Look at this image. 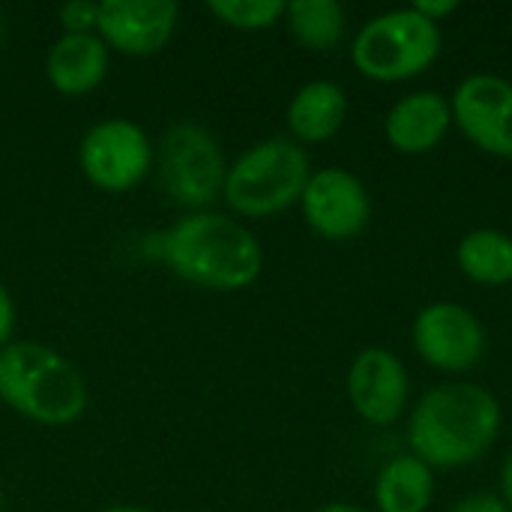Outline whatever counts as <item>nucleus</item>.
Here are the masks:
<instances>
[{
	"mask_svg": "<svg viewBox=\"0 0 512 512\" xmlns=\"http://www.w3.org/2000/svg\"><path fill=\"white\" fill-rule=\"evenodd\" d=\"M159 258L183 282L204 291H243L264 273L258 237L234 216L198 210L180 216L156 237Z\"/></svg>",
	"mask_w": 512,
	"mask_h": 512,
	"instance_id": "1",
	"label": "nucleus"
},
{
	"mask_svg": "<svg viewBox=\"0 0 512 512\" xmlns=\"http://www.w3.org/2000/svg\"><path fill=\"white\" fill-rule=\"evenodd\" d=\"M501 402L480 384L432 387L411 411L408 444L429 468H462L483 459L501 435Z\"/></svg>",
	"mask_w": 512,
	"mask_h": 512,
	"instance_id": "2",
	"label": "nucleus"
},
{
	"mask_svg": "<svg viewBox=\"0 0 512 512\" xmlns=\"http://www.w3.org/2000/svg\"><path fill=\"white\" fill-rule=\"evenodd\" d=\"M0 402L18 417L39 426H69L90 402L87 384L60 351L12 339L0 351Z\"/></svg>",
	"mask_w": 512,
	"mask_h": 512,
	"instance_id": "3",
	"label": "nucleus"
},
{
	"mask_svg": "<svg viewBox=\"0 0 512 512\" xmlns=\"http://www.w3.org/2000/svg\"><path fill=\"white\" fill-rule=\"evenodd\" d=\"M312 177L309 153L294 138H264L243 150L225 171L222 195L237 216L267 219L300 204Z\"/></svg>",
	"mask_w": 512,
	"mask_h": 512,
	"instance_id": "4",
	"label": "nucleus"
},
{
	"mask_svg": "<svg viewBox=\"0 0 512 512\" xmlns=\"http://www.w3.org/2000/svg\"><path fill=\"white\" fill-rule=\"evenodd\" d=\"M441 45V24L408 6L369 18L351 42V60L360 75L396 84L423 75L438 60Z\"/></svg>",
	"mask_w": 512,
	"mask_h": 512,
	"instance_id": "5",
	"label": "nucleus"
},
{
	"mask_svg": "<svg viewBox=\"0 0 512 512\" xmlns=\"http://www.w3.org/2000/svg\"><path fill=\"white\" fill-rule=\"evenodd\" d=\"M153 171L165 198L189 213H198L222 195L228 162L207 126L198 120H177L156 144Z\"/></svg>",
	"mask_w": 512,
	"mask_h": 512,
	"instance_id": "6",
	"label": "nucleus"
},
{
	"mask_svg": "<svg viewBox=\"0 0 512 512\" xmlns=\"http://www.w3.org/2000/svg\"><path fill=\"white\" fill-rule=\"evenodd\" d=\"M156 144L129 117H105L93 123L78 144V165L90 186L108 195L132 192L153 171Z\"/></svg>",
	"mask_w": 512,
	"mask_h": 512,
	"instance_id": "7",
	"label": "nucleus"
},
{
	"mask_svg": "<svg viewBox=\"0 0 512 512\" xmlns=\"http://www.w3.org/2000/svg\"><path fill=\"white\" fill-rule=\"evenodd\" d=\"M414 351L441 372H468L486 354V327L462 303L438 300L414 318Z\"/></svg>",
	"mask_w": 512,
	"mask_h": 512,
	"instance_id": "8",
	"label": "nucleus"
},
{
	"mask_svg": "<svg viewBox=\"0 0 512 512\" xmlns=\"http://www.w3.org/2000/svg\"><path fill=\"white\" fill-rule=\"evenodd\" d=\"M300 210L306 225L333 243H345L360 237L372 219V198L366 183L351 174L348 168H321L312 171L303 195Z\"/></svg>",
	"mask_w": 512,
	"mask_h": 512,
	"instance_id": "9",
	"label": "nucleus"
},
{
	"mask_svg": "<svg viewBox=\"0 0 512 512\" xmlns=\"http://www.w3.org/2000/svg\"><path fill=\"white\" fill-rule=\"evenodd\" d=\"M453 123L483 153L512 159V81L477 72L468 75L450 99Z\"/></svg>",
	"mask_w": 512,
	"mask_h": 512,
	"instance_id": "10",
	"label": "nucleus"
},
{
	"mask_svg": "<svg viewBox=\"0 0 512 512\" xmlns=\"http://www.w3.org/2000/svg\"><path fill=\"white\" fill-rule=\"evenodd\" d=\"M180 24V6L171 0H105L99 3L96 33L108 51L126 57L159 54Z\"/></svg>",
	"mask_w": 512,
	"mask_h": 512,
	"instance_id": "11",
	"label": "nucleus"
},
{
	"mask_svg": "<svg viewBox=\"0 0 512 512\" xmlns=\"http://www.w3.org/2000/svg\"><path fill=\"white\" fill-rule=\"evenodd\" d=\"M348 402L372 426L396 423L408 408L411 378L405 363L387 348H366L348 369Z\"/></svg>",
	"mask_w": 512,
	"mask_h": 512,
	"instance_id": "12",
	"label": "nucleus"
},
{
	"mask_svg": "<svg viewBox=\"0 0 512 512\" xmlns=\"http://www.w3.org/2000/svg\"><path fill=\"white\" fill-rule=\"evenodd\" d=\"M453 126L450 99L438 90H414L402 96L384 117V138L396 153L420 156L435 150Z\"/></svg>",
	"mask_w": 512,
	"mask_h": 512,
	"instance_id": "13",
	"label": "nucleus"
},
{
	"mask_svg": "<svg viewBox=\"0 0 512 512\" xmlns=\"http://www.w3.org/2000/svg\"><path fill=\"white\" fill-rule=\"evenodd\" d=\"M111 66V51L99 39V33H63L54 39L45 57V78L63 96H87L93 93Z\"/></svg>",
	"mask_w": 512,
	"mask_h": 512,
	"instance_id": "14",
	"label": "nucleus"
},
{
	"mask_svg": "<svg viewBox=\"0 0 512 512\" xmlns=\"http://www.w3.org/2000/svg\"><path fill=\"white\" fill-rule=\"evenodd\" d=\"M348 120V93L330 78L306 81L285 108L288 132L297 144H324Z\"/></svg>",
	"mask_w": 512,
	"mask_h": 512,
	"instance_id": "15",
	"label": "nucleus"
},
{
	"mask_svg": "<svg viewBox=\"0 0 512 512\" xmlns=\"http://www.w3.org/2000/svg\"><path fill=\"white\" fill-rule=\"evenodd\" d=\"M378 512H426L435 498V474L414 453L390 459L372 489Z\"/></svg>",
	"mask_w": 512,
	"mask_h": 512,
	"instance_id": "16",
	"label": "nucleus"
},
{
	"mask_svg": "<svg viewBox=\"0 0 512 512\" xmlns=\"http://www.w3.org/2000/svg\"><path fill=\"white\" fill-rule=\"evenodd\" d=\"M456 264L477 285H507L512 282V237L498 228H477L459 240Z\"/></svg>",
	"mask_w": 512,
	"mask_h": 512,
	"instance_id": "17",
	"label": "nucleus"
},
{
	"mask_svg": "<svg viewBox=\"0 0 512 512\" xmlns=\"http://www.w3.org/2000/svg\"><path fill=\"white\" fill-rule=\"evenodd\" d=\"M291 36L309 51H333L348 30V15L339 0H291L285 3Z\"/></svg>",
	"mask_w": 512,
	"mask_h": 512,
	"instance_id": "18",
	"label": "nucleus"
},
{
	"mask_svg": "<svg viewBox=\"0 0 512 512\" xmlns=\"http://www.w3.org/2000/svg\"><path fill=\"white\" fill-rule=\"evenodd\" d=\"M207 12L231 30H270L285 18L282 0H210Z\"/></svg>",
	"mask_w": 512,
	"mask_h": 512,
	"instance_id": "19",
	"label": "nucleus"
},
{
	"mask_svg": "<svg viewBox=\"0 0 512 512\" xmlns=\"http://www.w3.org/2000/svg\"><path fill=\"white\" fill-rule=\"evenodd\" d=\"M63 33H96L99 24V3L93 0H69L57 12Z\"/></svg>",
	"mask_w": 512,
	"mask_h": 512,
	"instance_id": "20",
	"label": "nucleus"
},
{
	"mask_svg": "<svg viewBox=\"0 0 512 512\" xmlns=\"http://www.w3.org/2000/svg\"><path fill=\"white\" fill-rule=\"evenodd\" d=\"M453 512H510V507L504 504V498L492 495V492H474L468 498H462Z\"/></svg>",
	"mask_w": 512,
	"mask_h": 512,
	"instance_id": "21",
	"label": "nucleus"
},
{
	"mask_svg": "<svg viewBox=\"0 0 512 512\" xmlns=\"http://www.w3.org/2000/svg\"><path fill=\"white\" fill-rule=\"evenodd\" d=\"M12 333H15V300L9 288L0 282V351L12 342Z\"/></svg>",
	"mask_w": 512,
	"mask_h": 512,
	"instance_id": "22",
	"label": "nucleus"
},
{
	"mask_svg": "<svg viewBox=\"0 0 512 512\" xmlns=\"http://www.w3.org/2000/svg\"><path fill=\"white\" fill-rule=\"evenodd\" d=\"M411 6H414L423 18H429V21H435V24H441L447 15L459 12V0H414Z\"/></svg>",
	"mask_w": 512,
	"mask_h": 512,
	"instance_id": "23",
	"label": "nucleus"
},
{
	"mask_svg": "<svg viewBox=\"0 0 512 512\" xmlns=\"http://www.w3.org/2000/svg\"><path fill=\"white\" fill-rule=\"evenodd\" d=\"M501 489H504V504L512 512V447L507 459H504V468H501Z\"/></svg>",
	"mask_w": 512,
	"mask_h": 512,
	"instance_id": "24",
	"label": "nucleus"
},
{
	"mask_svg": "<svg viewBox=\"0 0 512 512\" xmlns=\"http://www.w3.org/2000/svg\"><path fill=\"white\" fill-rule=\"evenodd\" d=\"M318 512H372V510H363V507H357V504H345V501H336V504H327V507H321Z\"/></svg>",
	"mask_w": 512,
	"mask_h": 512,
	"instance_id": "25",
	"label": "nucleus"
},
{
	"mask_svg": "<svg viewBox=\"0 0 512 512\" xmlns=\"http://www.w3.org/2000/svg\"><path fill=\"white\" fill-rule=\"evenodd\" d=\"M99 512H150L144 510V507H132V504H114V507H105V510Z\"/></svg>",
	"mask_w": 512,
	"mask_h": 512,
	"instance_id": "26",
	"label": "nucleus"
},
{
	"mask_svg": "<svg viewBox=\"0 0 512 512\" xmlns=\"http://www.w3.org/2000/svg\"><path fill=\"white\" fill-rule=\"evenodd\" d=\"M3 30H6V24H3V12H0V42H3Z\"/></svg>",
	"mask_w": 512,
	"mask_h": 512,
	"instance_id": "27",
	"label": "nucleus"
}]
</instances>
